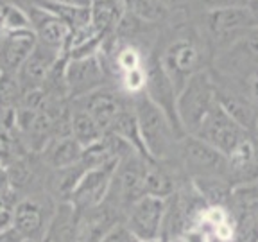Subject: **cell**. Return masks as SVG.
Returning a JSON list of instances; mask_svg holds the SVG:
<instances>
[{
    "label": "cell",
    "mask_w": 258,
    "mask_h": 242,
    "mask_svg": "<svg viewBox=\"0 0 258 242\" xmlns=\"http://www.w3.org/2000/svg\"><path fill=\"white\" fill-rule=\"evenodd\" d=\"M131 104H133L138 133H140L147 158L158 161L170 156L174 147H177L183 137H179V133L174 129L165 113L144 92L133 95Z\"/></svg>",
    "instance_id": "1"
},
{
    "label": "cell",
    "mask_w": 258,
    "mask_h": 242,
    "mask_svg": "<svg viewBox=\"0 0 258 242\" xmlns=\"http://www.w3.org/2000/svg\"><path fill=\"white\" fill-rule=\"evenodd\" d=\"M217 104V88L208 72L199 70L188 77L176 97L177 120L185 135H196L201 122Z\"/></svg>",
    "instance_id": "2"
},
{
    "label": "cell",
    "mask_w": 258,
    "mask_h": 242,
    "mask_svg": "<svg viewBox=\"0 0 258 242\" xmlns=\"http://www.w3.org/2000/svg\"><path fill=\"white\" fill-rule=\"evenodd\" d=\"M108 72L99 52L85 57H67L63 67V85L69 99H81L106 86Z\"/></svg>",
    "instance_id": "3"
},
{
    "label": "cell",
    "mask_w": 258,
    "mask_h": 242,
    "mask_svg": "<svg viewBox=\"0 0 258 242\" xmlns=\"http://www.w3.org/2000/svg\"><path fill=\"white\" fill-rule=\"evenodd\" d=\"M147 163H149V158L140 156L138 153H129L120 158L113 172L111 187L106 199L117 198L118 206L129 208L137 199L145 196Z\"/></svg>",
    "instance_id": "4"
},
{
    "label": "cell",
    "mask_w": 258,
    "mask_h": 242,
    "mask_svg": "<svg viewBox=\"0 0 258 242\" xmlns=\"http://www.w3.org/2000/svg\"><path fill=\"white\" fill-rule=\"evenodd\" d=\"M194 137L201 138L203 142L212 145L221 154L228 156L237 147L238 142H242L247 137V131L242 126H238L228 115V111L217 102L214 108L210 109V113L201 122Z\"/></svg>",
    "instance_id": "5"
},
{
    "label": "cell",
    "mask_w": 258,
    "mask_h": 242,
    "mask_svg": "<svg viewBox=\"0 0 258 242\" xmlns=\"http://www.w3.org/2000/svg\"><path fill=\"white\" fill-rule=\"evenodd\" d=\"M167 214V199L154 196H142L127 208L125 222L142 242L163 237V224Z\"/></svg>",
    "instance_id": "6"
},
{
    "label": "cell",
    "mask_w": 258,
    "mask_h": 242,
    "mask_svg": "<svg viewBox=\"0 0 258 242\" xmlns=\"http://www.w3.org/2000/svg\"><path fill=\"white\" fill-rule=\"evenodd\" d=\"M117 163L118 161L83 172V176L79 177V182L76 183L69 199H67V203L74 206L77 214L97 208L106 201Z\"/></svg>",
    "instance_id": "7"
},
{
    "label": "cell",
    "mask_w": 258,
    "mask_h": 242,
    "mask_svg": "<svg viewBox=\"0 0 258 242\" xmlns=\"http://www.w3.org/2000/svg\"><path fill=\"white\" fill-rule=\"evenodd\" d=\"M179 153L185 161V167L194 177H219V174L228 169L226 156L201 138L186 135L179 140Z\"/></svg>",
    "instance_id": "8"
},
{
    "label": "cell",
    "mask_w": 258,
    "mask_h": 242,
    "mask_svg": "<svg viewBox=\"0 0 258 242\" xmlns=\"http://www.w3.org/2000/svg\"><path fill=\"white\" fill-rule=\"evenodd\" d=\"M144 93L149 97L151 101L165 113L167 118L170 120V124L174 126L179 137H186L183 133L179 120H177L176 113V97L177 90L174 86V83L170 81V77L167 76V72L161 67L160 59H153L145 65V88Z\"/></svg>",
    "instance_id": "9"
},
{
    "label": "cell",
    "mask_w": 258,
    "mask_h": 242,
    "mask_svg": "<svg viewBox=\"0 0 258 242\" xmlns=\"http://www.w3.org/2000/svg\"><path fill=\"white\" fill-rule=\"evenodd\" d=\"M201 52L194 41L176 40L165 48L160 63L179 92L181 86L188 81V77L201 70Z\"/></svg>",
    "instance_id": "10"
},
{
    "label": "cell",
    "mask_w": 258,
    "mask_h": 242,
    "mask_svg": "<svg viewBox=\"0 0 258 242\" xmlns=\"http://www.w3.org/2000/svg\"><path fill=\"white\" fill-rule=\"evenodd\" d=\"M256 22L247 6H228L210 9L206 15V27L215 40H235L242 38L254 27Z\"/></svg>",
    "instance_id": "11"
},
{
    "label": "cell",
    "mask_w": 258,
    "mask_h": 242,
    "mask_svg": "<svg viewBox=\"0 0 258 242\" xmlns=\"http://www.w3.org/2000/svg\"><path fill=\"white\" fill-rule=\"evenodd\" d=\"M50 212L47 206L34 198L18 199L13 206V228H15L25 240L41 242L50 224Z\"/></svg>",
    "instance_id": "12"
},
{
    "label": "cell",
    "mask_w": 258,
    "mask_h": 242,
    "mask_svg": "<svg viewBox=\"0 0 258 242\" xmlns=\"http://www.w3.org/2000/svg\"><path fill=\"white\" fill-rule=\"evenodd\" d=\"M76 104L86 109L104 133H108L113 122L117 120L118 115L129 106L120 93L108 88V86H102V88L95 90L88 95L81 97L76 101Z\"/></svg>",
    "instance_id": "13"
},
{
    "label": "cell",
    "mask_w": 258,
    "mask_h": 242,
    "mask_svg": "<svg viewBox=\"0 0 258 242\" xmlns=\"http://www.w3.org/2000/svg\"><path fill=\"white\" fill-rule=\"evenodd\" d=\"M59 61L61 54L52 52V50H48V48L36 43L31 56L22 63L20 69L16 70V77L20 81L24 92H32V90L43 88Z\"/></svg>",
    "instance_id": "14"
},
{
    "label": "cell",
    "mask_w": 258,
    "mask_h": 242,
    "mask_svg": "<svg viewBox=\"0 0 258 242\" xmlns=\"http://www.w3.org/2000/svg\"><path fill=\"white\" fill-rule=\"evenodd\" d=\"M31 18V27L34 36H36V43L41 47L57 52L64 56L67 52V43H69V27L57 18V16L50 15L45 9L34 8L29 13Z\"/></svg>",
    "instance_id": "15"
},
{
    "label": "cell",
    "mask_w": 258,
    "mask_h": 242,
    "mask_svg": "<svg viewBox=\"0 0 258 242\" xmlns=\"http://www.w3.org/2000/svg\"><path fill=\"white\" fill-rule=\"evenodd\" d=\"M36 47L32 29L2 32L0 38V72H16Z\"/></svg>",
    "instance_id": "16"
},
{
    "label": "cell",
    "mask_w": 258,
    "mask_h": 242,
    "mask_svg": "<svg viewBox=\"0 0 258 242\" xmlns=\"http://www.w3.org/2000/svg\"><path fill=\"white\" fill-rule=\"evenodd\" d=\"M40 154L45 165L52 170H59L77 165L83 156V147L72 135H61L50 138Z\"/></svg>",
    "instance_id": "17"
},
{
    "label": "cell",
    "mask_w": 258,
    "mask_h": 242,
    "mask_svg": "<svg viewBox=\"0 0 258 242\" xmlns=\"http://www.w3.org/2000/svg\"><path fill=\"white\" fill-rule=\"evenodd\" d=\"M124 13V0H93L90 8V25L104 40L113 29L120 25Z\"/></svg>",
    "instance_id": "18"
},
{
    "label": "cell",
    "mask_w": 258,
    "mask_h": 242,
    "mask_svg": "<svg viewBox=\"0 0 258 242\" xmlns=\"http://www.w3.org/2000/svg\"><path fill=\"white\" fill-rule=\"evenodd\" d=\"M70 135L85 149V147H90V145L101 140L106 133L99 128V124L93 120L92 115L86 109L76 104V108L70 109Z\"/></svg>",
    "instance_id": "19"
},
{
    "label": "cell",
    "mask_w": 258,
    "mask_h": 242,
    "mask_svg": "<svg viewBox=\"0 0 258 242\" xmlns=\"http://www.w3.org/2000/svg\"><path fill=\"white\" fill-rule=\"evenodd\" d=\"M176 192V182L163 167L156 163V160H149L147 172H145V196L167 199Z\"/></svg>",
    "instance_id": "20"
},
{
    "label": "cell",
    "mask_w": 258,
    "mask_h": 242,
    "mask_svg": "<svg viewBox=\"0 0 258 242\" xmlns=\"http://www.w3.org/2000/svg\"><path fill=\"white\" fill-rule=\"evenodd\" d=\"M217 102L228 111V115H230L238 126H242V128L246 129V131L247 129H253L254 124L258 122L256 111H254L247 102L238 99V97L226 95V93L217 92Z\"/></svg>",
    "instance_id": "21"
},
{
    "label": "cell",
    "mask_w": 258,
    "mask_h": 242,
    "mask_svg": "<svg viewBox=\"0 0 258 242\" xmlns=\"http://www.w3.org/2000/svg\"><path fill=\"white\" fill-rule=\"evenodd\" d=\"M24 97L16 72H0V115L15 111Z\"/></svg>",
    "instance_id": "22"
},
{
    "label": "cell",
    "mask_w": 258,
    "mask_h": 242,
    "mask_svg": "<svg viewBox=\"0 0 258 242\" xmlns=\"http://www.w3.org/2000/svg\"><path fill=\"white\" fill-rule=\"evenodd\" d=\"M99 242H142L133 231L129 230L124 222H118V224H113L108 231L101 237Z\"/></svg>",
    "instance_id": "23"
},
{
    "label": "cell",
    "mask_w": 258,
    "mask_h": 242,
    "mask_svg": "<svg viewBox=\"0 0 258 242\" xmlns=\"http://www.w3.org/2000/svg\"><path fill=\"white\" fill-rule=\"evenodd\" d=\"M16 201L0 198V231L8 230L13 224V206Z\"/></svg>",
    "instance_id": "24"
},
{
    "label": "cell",
    "mask_w": 258,
    "mask_h": 242,
    "mask_svg": "<svg viewBox=\"0 0 258 242\" xmlns=\"http://www.w3.org/2000/svg\"><path fill=\"white\" fill-rule=\"evenodd\" d=\"M240 41L244 43V48H246L251 56L258 57V25L251 27L249 31L240 38Z\"/></svg>",
    "instance_id": "25"
},
{
    "label": "cell",
    "mask_w": 258,
    "mask_h": 242,
    "mask_svg": "<svg viewBox=\"0 0 258 242\" xmlns=\"http://www.w3.org/2000/svg\"><path fill=\"white\" fill-rule=\"evenodd\" d=\"M48 2L59 6H69V8H83V9L92 8L93 4V0H48Z\"/></svg>",
    "instance_id": "26"
},
{
    "label": "cell",
    "mask_w": 258,
    "mask_h": 242,
    "mask_svg": "<svg viewBox=\"0 0 258 242\" xmlns=\"http://www.w3.org/2000/svg\"><path fill=\"white\" fill-rule=\"evenodd\" d=\"M0 242H27L24 237H22L15 228H8V230L0 231Z\"/></svg>",
    "instance_id": "27"
},
{
    "label": "cell",
    "mask_w": 258,
    "mask_h": 242,
    "mask_svg": "<svg viewBox=\"0 0 258 242\" xmlns=\"http://www.w3.org/2000/svg\"><path fill=\"white\" fill-rule=\"evenodd\" d=\"M210 9H215V8H228V6H246L242 4L240 0H203Z\"/></svg>",
    "instance_id": "28"
},
{
    "label": "cell",
    "mask_w": 258,
    "mask_h": 242,
    "mask_svg": "<svg viewBox=\"0 0 258 242\" xmlns=\"http://www.w3.org/2000/svg\"><path fill=\"white\" fill-rule=\"evenodd\" d=\"M13 4V0H0V31L4 27V20H6V15L9 11V6Z\"/></svg>",
    "instance_id": "29"
},
{
    "label": "cell",
    "mask_w": 258,
    "mask_h": 242,
    "mask_svg": "<svg viewBox=\"0 0 258 242\" xmlns=\"http://www.w3.org/2000/svg\"><path fill=\"white\" fill-rule=\"evenodd\" d=\"M247 8H249V11L253 13V18L258 25V0H251V2H247Z\"/></svg>",
    "instance_id": "30"
},
{
    "label": "cell",
    "mask_w": 258,
    "mask_h": 242,
    "mask_svg": "<svg viewBox=\"0 0 258 242\" xmlns=\"http://www.w3.org/2000/svg\"><path fill=\"white\" fill-rule=\"evenodd\" d=\"M251 95H253V99L258 102V76L253 79V83H251Z\"/></svg>",
    "instance_id": "31"
},
{
    "label": "cell",
    "mask_w": 258,
    "mask_h": 242,
    "mask_svg": "<svg viewBox=\"0 0 258 242\" xmlns=\"http://www.w3.org/2000/svg\"><path fill=\"white\" fill-rule=\"evenodd\" d=\"M165 242H188L185 237H174V238H169V240H165Z\"/></svg>",
    "instance_id": "32"
},
{
    "label": "cell",
    "mask_w": 258,
    "mask_h": 242,
    "mask_svg": "<svg viewBox=\"0 0 258 242\" xmlns=\"http://www.w3.org/2000/svg\"><path fill=\"white\" fill-rule=\"evenodd\" d=\"M147 242H165L163 238H156V240H147Z\"/></svg>",
    "instance_id": "33"
},
{
    "label": "cell",
    "mask_w": 258,
    "mask_h": 242,
    "mask_svg": "<svg viewBox=\"0 0 258 242\" xmlns=\"http://www.w3.org/2000/svg\"><path fill=\"white\" fill-rule=\"evenodd\" d=\"M174 2H185V0H174Z\"/></svg>",
    "instance_id": "34"
},
{
    "label": "cell",
    "mask_w": 258,
    "mask_h": 242,
    "mask_svg": "<svg viewBox=\"0 0 258 242\" xmlns=\"http://www.w3.org/2000/svg\"><path fill=\"white\" fill-rule=\"evenodd\" d=\"M247 2H251V0H246V6H247Z\"/></svg>",
    "instance_id": "35"
},
{
    "label": "cell",
    "mask_w": 258,
    "mask_h": 242,
    "mask_svg": "<svg viewBox=\"0 0 258 242\" xmlns=\"http://www.w3.org/2000/svg\"><path fill=\"white\" fill-rule=\"evenodd\" d=\"M0 38H2V31H0Z\"/></svg>",
    "instance_id": "36"
},
{
    "label": "cell",
    "mask_w": 258,
    "mask_h": 242,
    "mask_svg": "<svg viewBox=\"0 0 258 242\" xmlns=\"http://www.w3.org/2000/svg\"><path fill=\"white\" fill-rule=\"evenodd\" d=\"M158 2H161V0H158Z\"/></svg>",
    "instance_id": "37"
},
{
    "label": "cell",
    "mask_w": 258,
    "mask_h": 242,
    "mask_svg": "<svg viewBox=\"0 0 258 242\" xmlns=\"http://www.w3.org/2000/svg\"><path fill=\"white\" fill-rule=\"evenodd\" d=\"M0 167H2V163H0Z\"/></svg>",
    "instance_id": "38"
},
{
    "label": "cell",
    "mask_w": 258,
    "mask_h": 242,
    "mask_svg": "<svg viewBox=\"0 0 258 242\" xmlns=\"http://www.w3.org/2000/svg\"><path fill=\"white\" fill-rule=\"evenodd\" d=\"M27 242H29V240H27Z\"/></svg>",
    "instance_id": "39"
}]
</instances>
